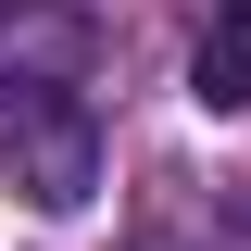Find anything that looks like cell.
I'll return each instance as SVG.
<instances>
[{"mask_svg": "<svg viewBox=\"0 0 251 251\" xmlns=\"http://www.w3.org/2000/svg\"><path fill=\"white\" fill-rule=\"evenodd\" d=\"M188 100L201 113H251V0H214V25L188 50Z\"/></svg>", "mask_w": 251, "mask_h": 251, "instance_id": "obj_2", "label": "cell"}, {"mask_svg": "<svg viewBox=\"0 0 251 251\" xmlns=\"http://www.w3.org/2000/svg\"><path fill=\"white\" fill-rule=\"evenodd\" d=\"M0 188L25 214H88L100 201V113H88L63 50L0 75Z\"/></svg>", "mask_w": 251, "mask_h": 251, "instance_id": "obj_1", "label": "cell"}]
</instances>
